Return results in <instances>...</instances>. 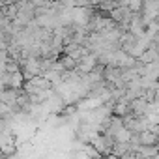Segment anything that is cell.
Instances as JSON below:
<instances>
[{"label":"cell","instance_id":"cell-7","mask_svg":"<svg viewBox=\"0 0 159 159\" xmlns=\"http://www.w3.org/2000/svg\"><path fill=\"white\" fill-rule=\"evenodd\" d=\"M0 8H4V0H0Z\"/></svg>","mask_w":159,"mask_h":159},{"label":"cell","instance_id":"cell-5","mask_svg":"<svg viewBox=\"0 0 159 159\" xmlns=\"http://www.w3.org/2000/svg\"><path fill=\"white\" fill-rule=\"evenodd\" d=\"M135 152L148 159V157H152V155H157V146H142V144H140V146L135 148Z\"/></svg>","mask_w":159,"mask_h":159},{"label":"cell","instance_id":"cell-3","mask_svg":"<svg viewBox=\"0 0 159 159\" xmlns=\"http://www.w3.org/2000/svg\"><path fill=\"white\" fill-rule=\"evenodd\" d=\"M148 103L144 98H137V99H131L129 101V114L135 116V118H142L146 116V111H148Z\"/></svg>","mask_w":159,"mask_h":159},{"label":"cell","instance_id":"cell-6","mask_svg":"<svg viewBox=\"0 0 159 159\" xmlns=\"http://www.w3.org/2000/svg\"><path fill=\"white\" fill-rule=\"evenodd\" d=\"M148 159H159V155H152V157H148Z\"/></svg>","mask_w":159,"mask_h":159},{"label":"cell","instance_id":"cell-4","mask_svg":"<svg viewBox=\"0 0 159 159\" xmlns=\"http://www.w3.org/2000/svg\"><path fill=\"white\" fill-rule=\"evenodd\" d=\"M139 142L142 144V146H157V133H153V131H142V133H139Z\"/></svg>","mask_w":159,"mask_h":159},{"label":"cell","instance_id":"cell-2","mask_svg":"<svg viewBox=\"0 0 159 159\" xmlns=\"http://www.w3.org/2000/svg\"><path fill=\"white\" fill-rule=\"evenodd\" d=\"M90 144L94 146V150L101 155V157H109L111 153H112V144H114V140L111 139V137H107V135H96L92 140H90Z\"/></svg>","mask_w":159,"mask_h":159},{"label":"cell","instance_id":"cell-1","mask_svg":"<svg viewBox=\"0 0 159 159\" xmlns=\"http://www.w3.org/2000/svg\"><path fill=\"white\" fill-rule=\"evenodd\" d=\"M47 90H52V84L41 75L26 79L25 84H23V92H26V94H41V92H47Z\"/></svg>","mask_w":159,"mask_h":159}]
</instances>
